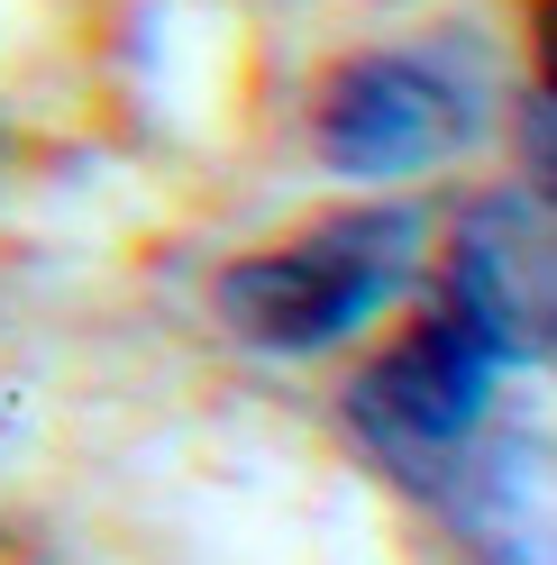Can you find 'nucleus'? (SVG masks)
<instances>
[{"mask_svg": "<svg viewBox=\"0 0 557 565\" xmlns=\"http://www.w3.org/2000/svg\"><path fill=\"white\" fill-rule=\"evenodd\" d=\"M411 265H421V220L402 201L329 210L220 274V320L265 356H311V347L357 338L385 301H402Z\"/></svg>", "mask_w": 557, "mask_h": 565, "instance_id": "nucleus-1", "label": "nucleus"}, {"mask_svg": "<svg viewBox=\"0 0 557 565\" xmlns=\"http://www.w3.org/2000/svg\"><path fill=\"white\" fill-rule=\"evenodd\" d=\"M484 100L448 55L421 46H375L347 55L311 100V147L347 183H411V173L448 164L458 147H475Z\"/></svg>", "mask_w": 557, "mask_h": 565, "instance_id": "nucleus-2", "label": "nucleus"}, {"mask_svg": "<svg viewBox=\"0 0 557 565\" xmlns=\"http://www.w3.org/2000/svg\"><path fill=\"white\" fill-rule=\"evenodd\" d=\"M521 356L494 338V320H484L466 292H448V301H430L421 320L357 374L347 411H357V429L385 447L393 466L430 475L439 456H458L475 438V419H484V402H494V383Z\"/></svg>", "mask_w": 557, "mask_h": 565, "instance_id": "nucleus-3", "label": "nucleus"}, {"mask_svg": "<svg viewBox=\"0 0 557 565\" xmlns=\"http://www.w3.org/2000/svg\"><path fill=\"white\" fill-rule=\"evenodd\" d=\"M512 356L557 365V164L539 192H503L458 228V282Z\"/></svg>", "mask_w": 557, "mask_h": 565, "instance_id": "nucleus-4", "label": "nucleus"}, {"mask_svg": "<svg viewBox=\"0 0 557 565\" xmlns=\"http://www.w3.org/2000/svg\"><path fill=\"white\" fill-rule=\"evenodd\" d=\"M530 64H539V92L557 110V0H530Z\"/></svg>", "mask_w": 557, "mask_h": 565, "instance_id": "nucleus-5", "label": "nucleus"}]
</instances>
